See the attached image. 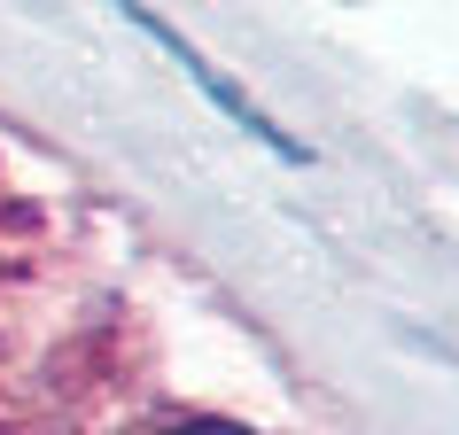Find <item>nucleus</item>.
<instances>
[{
  "instance_id": "nucleus-1",
  "label": "nucleus",
  "mask_w": 459,
  "mask_h": 435,
  "mask_svg": "<svg viewBox=\"0 0 459 435\" xmlns=\"http://www.w3.org/2000/svg\"><path fill=\"white\" fill-rule=\"evenodd\" d=\"M109 8H117L125 24H141L148 39H156V47L171 55V63H179V71L195 78V94L211 101V109H226V124H242V132H257V141L273 148V156H289V164H304V148L289 141V132H281V124L265 117V109H257V101H242V86H234V78H218V63L203 47H187V39H179V31L164 24V16H156V8H148V0H109Z\"/></svg>"
},
{
  "instance_id": "nucleus-2",
  "label": "nucleus",
  "mask_w": 459,
  "mask_h": 435,
  "mask_svg": "<svg viewBox=\"0 0 459 435\" xmlns=\"http://www.w3.org/2000/svg\"><path fill=\"white\" fill-rule=\"evenodd\" d=\"M179 435H234V428H179Z\"/></svg>"
}]
</instances>
